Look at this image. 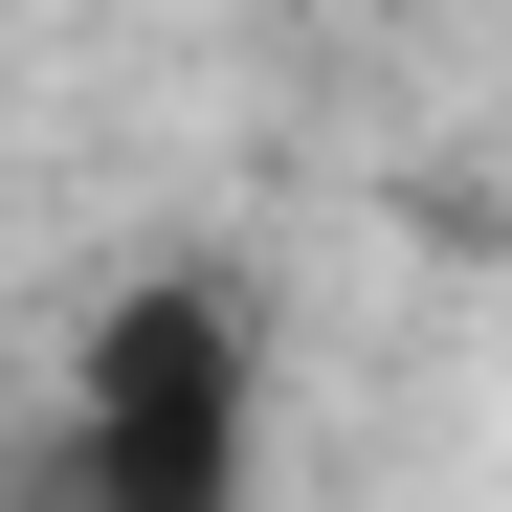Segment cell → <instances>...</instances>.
<instances>
[{
    "label": "cell",
    "instance_id": "6da1fadb",
    "mask_svg": "<svg viewBox=\"0 0 512 512\" xmlns=\"http://www.w3.org/2000/svg\"><path fill=\"white\" fill-rule=\"evenodd\" d=\"M245 490H268V312H245V268H112L67 379H45V446L0 468V512H245Z\"/></svg>",
    "mask_w": 512,
    "mask_h": 512
}]
</instances>
